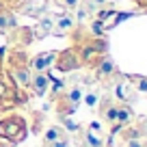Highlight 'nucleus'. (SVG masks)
<instances>
[{"mask_svg":"<svg viewBox=\"0 0 147 147\" xmlns=\"http://www.w3.org/2000/svg\"><path fill=\"white\" fill-rule=\"evenodd\" d=\"M0 136L9 138V141H22L26 136V125L22 117H11V119L0 121Z\"/></svg>","mask_w":147,"mask_h":147,"instance_id":"f257e3e1","label":"nucleus"},{"mask_svg":"<svg viewBox=\"0 0 147 147\" xmlns=\"http://www.w3.org/2000/svg\"><path fill=\"white\" fill-rule=\"evenodd\" d=\"M54 63H56V67H59L61 71H74V69H78L80 65H82L78 48H67L65 52L56 54V61H54Z\"/></svg>","mask_w":147,"mask_h":147,"instance_id":"f03ea898","label":"nucleus"},{"mask_svg":"<svg viewBox=\"0 0 147 147\" xmlns=\"http://www.w3.org/2000/svg\"><path fill=\"white\" fill-rule=\"evenodd\" d=\"M76 26V20H74V15L69 13V11H65V13L61 15H54V26H52V35L56 37H63L67 35L71 28Z\"/></svg>","mask_w":147,"mask_h":147,"instance_id":"7ed1b4c3","label":"nucleus"},{"mask_svg":"<svg viewBox=\"0 0 147 147\" xmlns=\"http://www.w3.org/2000/svg\"><path fill=\"white\" fill-rule=\"evenodd\" d=\"M56 54H59V52H54V50L37 54L35 59L30 61V69H32V71H48V69H50L52 65H54V61H56Z\"/></svg>","mask_w":147,"mask_h":147,"instance_id":"20e7f679","label":"nucleus"},{"mask_svg":"<svg viewBox=\"0 0 147 147\" xmlns=\"http://www.w3.org/2000/svg\"><path fill=\"white\" fill-rule=\"evenodd\" d=\"M30 84H32V91L35 95H46V91L50 89V76L46 71H35V76H30Z\"/></svg>","mask_w":147,"mask_h":147,"instance_id":"39448f33","label":"nucleus"},{"mask_svg":"<svg viewBox=\"0 0 147 147\" xmlns=\"http://www.w3.org/2000/svg\"><path fill=\"white\" fill-rule=\"evenodd\" d=\"M115 71H117V65L113 63V59H110V56H102V59L97 61V65H95V76H97L100 80L110 78Z\"/></svg>","mask_w":147,"mask_h":147,"instance_id":"423d86ee","label":"nucleus"},{"mask_svg":"<svg viewBox=\"0 0 147 147\" xmlns=\"http://www.w3.org/2000/svg\"><path fill=\"white\" fill-rule=\"evenodd\" d=\"M52 26H54V15H46V18H41L39 24H37V28H35V39H43L46 35H50Z\"/></svg>","mask_w":147,"mask_h":147,"instance_id":"0eeeda50","label":"nucleus"},{"mask_svg":"<svg viewBox=\"0 0 147 147\" xmlns=\"http://www.w3.org/2000/svg\"><path fill=\"white\" fill-rule=\"evenodd\" d=\"M93 9H95V7H93L89 0H84V2H78V7H76V20H78L80 24L87 22V20L93 15Z\"/></svg>","mask_w":147,"mask_h":147,"instance_id":"6e6552de","label":"nucleus"},{"mask_svg":"<svg viewBox=\"0 0 147 147\" xmlns=\"http://www.w3.org/2000/svg\"><path fill=\"white\" fill-rule=\"evenodd\" d=\"M115 95L119 97V100L128 102L130 97H132V84H130L128 80H121V82H119V84L115 87Z\"/></svg>","mask_w":147,"mask_h":147,"instance_id":"1a4fd4ad","label":"nucleus"},{"mask_svg":"<svg viewBox=\"0 0 147 147\" xmlns=\"http://www.w3.org/2000/svg\"><path fill=\"white\" fill-rule=\"evenodd\" d=\"M56 138H63V130H61L59 125H52V128H48L46 134H43V145H48V143L56 141Z\"/></svg>","mask_w":147,"mask_h":147,"instance_id":"9d476101","label":"nucleus"},{"mask_svg":"<svg viewBox=\"0 0 147 147\" xmlns=\"http://www.w3.org/2000/svg\"><path fill=\"white\" fill-rule=\"evenodd\" d=\"M15 26V18L7 11H0V30H7V28Z\"/></svg>","mask_w":147,"mask_h":147,"instance_id":"9b49d317","label":"nucleus"},{"mask_svg":"<svg viewBox=\"0 0 147 147\" xmlns=\"http://www.w3.org/2000/svg\"><path fill=\"white\" fill-rule=\"evenodd\" d=\"M87 147H104L100 134H93V132H87Z\"/></svg>","mask_w":147,"mask_h":147,"instance_id":"f8f14e48","label":"nucleus"},{"mask_svg":"<svg viewBox=\"0 0 147 147\" xmlns=\"http://www.w3.org/2000/svg\"><path fill=\"white\" fill-rule=\"evenodd\" d=\"M59 7H63V9H67V11H71V9H76L78 7V2L80 0H54Z\"/></svg>","mask_w":147,"mask_h":147,"instance_id":"ddd939ff","label":"nucleus"},{"mask_svg":"<svg viewBox=\"0 0 147 147\" xmlns=\"http://www.w3.org/2000/svg\"><path fill=\"white\" fill-rule=\"evenodd\" d=\"M63 125H65V130H67V132H78V123H76V121H71L69 117H63Z\"/></svg>","mask_w":147,"mask_h":147,"instance_id":"4468645a","label":"nucleus"},{"mask_svg":"<svg viewBox=\"0 0 147 147\" xmlns=\"http://www.w3.org/2000/svg\"><path fill=\"white\" fill-rule=\"evenodd\" d=\"M46 147H69V141H67V138H56V141L48 143Z\"/></svg>","mask_w":147,"mask_h":147,"instance_id":"2eb2a0df","label":"nucleus"},{"mask_svg":"<svg viewBox=\"0 0 147 147\" xmlns=\"http://www.w3.org/2000/svg\"><path fill=\"white\" fill-rule=\"evenodd\" d=\"M84 102H87L89 108H93V106H95V102H97V93H95V91H91L87 97H84Z\"/></svg>","mask_w":147,"mask_h":147,"instance_id":"dca6fc26","label":"nucleus"},{"mask_svg":"<svg viewBox=\"0 0 147 147\" xmlns=\"http://www.w3.org/2000/svg\"><path fill=\"white\" fill-rule=\"evenodd\" d=\"M89 132H93V134H100V132H102V125H100V121H91V125H89Z\"/></svg>","mask_w":147,"mask_h":147,"instance_id":"f3484780","label":"nucleus"},{"mask_svg":"<svg viewBox=\"0 0 147 147\" xmlns=\"http://www.w3.org/2000/svg\"><path fill=\"white\" fill-rule=\"evenodd\" d=\"M136 82H138V89H141L143 93H147V78H143V76H138V78H136Z\"/></svg>","mask_w":147,"mask_h":147,"instance_id":"a211bd4d","label":"nucleus"},{"mask_svg":"<svg viewBox=\"0 0 147 147\" xmlns=\"http://www.w3.org/2000/svg\"><path fill=\"white\" fill-rule=\"evenodd\" d=\"M9 95H11V93H9V89H7L2 82H0V102L5 100V97H9Z\"/></svg>","mask_w":147,"mask_h":147,"instance_id":"6ab92c4d","label":"nucleus"},{"mask_svg":"<svg viewBox=\"0 0 147 147\" xmlns=\"http://www.w3.org/2000/svg\"><path fill=\"white\" fill-rule=\"evenodd\" d=\"M128 147H145V145H143L141 138H132V141L128 143Z\"/></svg>","mask_w":147,"mask_h":147,"instance_id":"aec40b11","label":"nucleus"},{"mask_svg":"<svg viewBox=\"0 0 147 147\" xmlns=\"http://www.w3.org/2000/svg\"><path fill=\"white\" fill-rule=\"evenodd\" d=\"M89 2H91L93 7H104V5H108L110 0H89Z\"/></svg>","mask_w":147,"mask_h":147,"instance_id":"412c9836","label":"nucleus"},{"mask_svg":"<svg viewBox=\"0 0 147 147\" xmlns=\"http://www.w3.org/2000/svg\"><path fill=\"white\" fill-rule=\"evenodd\" d=\"M136 5H141V7H147V0H134Z\"/></svg>","mask_w":147,"mask_h":147,"instance_id":"4be33fe9","label":"nucleus"}]
</instances>
